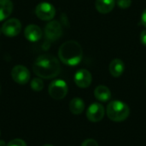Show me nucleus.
<instances>
[{
	"mask_svg": "<svg viewBox=\"0 0 146 146\" xmlns=\"http://www.w3.org/2000/svg\"><path fill=\"white\" fill-rule=\"evenodd\" d=\"M34 74L43 79H52L57 76L61 71L58 59L52 55H41L35 60L33 65Z\"/></svg>",
	"mask_w": 146,
	"mask_h": 146,
	"instance_id": "1",
	"label": "nucleus"
},
{
	"mask_svg": "<svg viewBox=\"0 0 146 146\" xmlns=\"http://www.w3.org/2000/svg\"><path fill=\"white\" fill-rule=\"evenodd\" d=\"M35 14L42 21H51L56 15V9L51 3L43 2L37 5Z\"/></svg>",
	"mask_w": 146,
	"mask_h": 146,
	"instance_id": "5",
	"label": "nucleus"
},
{
	"mask_svg": "<svg viewBox=\"0 0 146 146\" xmlns=\"http://www.w3.org/2000/svg\"><path fill=\"white\" fill-rule=\"evenodd\" d=\"M21 30V23L16 18H11L7 20L2 26V33L8 37L17 36Z\"/></svg>",
	"mask_w": 146,
	"mask_h": 146,
	"instance_id": "6",
	"label": "nucleus"
},
{
	"mask_svg": "<svg viewBox=\"0 0 146 146\" xmlns=\"http://www.w3.org/2000/svg\"><path fill=\"white\" fill-rule=\"evenodd\" d=\"M115 0H96L95 7L100 14H109L115 5Z\"/></svg>",
	"mask_w": 146,
	"mask_h": 146,
	"instance_id": "13",
	"label": "nucleus"
},
{
	"mask_svg": "<svg viewBox=\"0 0 146 146\" xmlns=\"http://www.w3.org/2000/svg\"><path fill=\"white\" fill-rule=\"evenodd\" d=\"M49 94L56 100H61L68 94V87L67 83L62 80H53L49 86Z\"/></svg>",
	"mask_w": 146,
	"mask_h": 146,
	"instance_id": "4",
	"label": "nucleus"
},
{
	"mask_svg": "<svg viewBox=\"0 0 146 146\" xmlns=\"http://www.w3.org/2000/svg\"><path fill=\"white\" fill-rule=\"evenodd\" d=\"M44 34L48 40L56 41L62 34V27L59 21H50L44 27Z\"/></svg>",
	"mask_w": 146,
	"mask_h": 146,
	"instance_id": "7",
	"label": "nucleus"
},
{
	"mask_svg": "<svg viewBox=\"0 0 146 146\" xmlns=\"http://www.w3.org/2000/svg\"><path fill=\"white\" fill-rule=\"evenodd\" d=\"M74 82L80 88H87L91 86L92 81V74L87 69H80L74 74Z\"/></svg>",
	"mask_w": 146,
	"mask_h": 146,
	"instance_id": "10",
	"label": "nucleus"
},
{
	"mask_svg": "<svg viewBox=\"0 0 146 146\" xmlns=\"http://www.w3.org/2000/svg\"><path fill=\"white\" fill-rule=\"evenodd\" d=\"M13 11L11 0H0V21L7 19Z\"/></svg>",
	"mask_w": 146,
	"mask_h": 146,
	"instance_id": "15",
	"label": "nucleus"
},
{
	"mask_svg": "<svg viewBox=\"0 0 146 146\" xmlns=\"http://www.w3.org/2000/svg\"><path fill=\"white\" fill-rule=\"evenodd\" d=\"M0 33H1V30H0Z\"/></svg>",
	"mask_w": 146,
	"mask_h": 146,
	"instance_id": "25",
	"label": "nucleus"
},
{
	"mask_svg": "<svg viewBox=\"0 0 146 146\" xmlns=\"http://www.w3.org/2000/svg\"><path fill=\"white\" fill-rule=\"evenodd\" d=\"M116 4L122 9H128L132 5V0H116Z\"/></svg>",
	"mask_w": 146,
	"mask_h": 146,
	"instance_id": "18",
	"label": "nucleus"
},
{
	"mask_svg": "<svg viewBox=\"0 0 146 146\" xmlns=\"http://www.w3.org/2000/svg\"><path fill=\"white\" fill-rule=\"evenodd\" d=\"M0 133H1V132H0Z\"/></svg>",
	"mask_w": 146,
	"mask_h": 146,
	"instance_id": "26",
	"label": "nucleus"
},
{
	"mask_svg": "<svg viewBox=\"0 0 146 146\" xmlns=\"http://www.w3.org/2000/svg\"><path fill=\"white\" fill-rule=\"evenodd\" d=\"M43 146H53V145H43Z\"/></svg>",
	"mask_w": 146,
	"mask_h": 146,
	"instance_id": "24",
	"label": "nucleus"
},
{
	"mask_svg": "<svg viewBox=\"0 0 146 146\" xmlns=\"http://www.w3.org/2000/svg\"><path fill=\"white\" fill-rule=\"evenodd\" d=\"M140 21H141V24L146 27V9L143 11L142 15H141V18H140Z\"/></svg>",
	"mask_w": 146,
	"mask_h": 146,
	"instance_id": "22",
	"label": "nucleus"
},
{
	"mask_svg": "<svg viewBox=\"0 0 146 146\" xmlns=\"http://www.w3.org/2000/svg\"><path fill=\"white\" fill-rule=\"evenodd\" d=\"M95 98L100 102H108L111 98V92L110 90L103 85L97 86L94 90Z\"/></svg>",
	"mask_w": 146,
	"mask_h": 146,
	"instance_id": "14",
	"label": "nucleus"
},
{
	"mask_svg": "<svg viewBox=\"0 0 146 146\" xmlns=\"http://www.w3.org/2000/svg\"><path fill=\"white\" fill-rule=\"evenodd\" d=\"M31 88L35 92H40L44 88V82L40 78H34L31 81Z\"/></svg>",
	"mask_w": 146,
	"mask_h": 146,
	"instance_id": "17",
	"label": "nucleus"
},
{
	"mask_svg": "<svg viewBox=\"0 0 146 146\" xmlns=\"http://www.w3.org/2000/svg\"><path fill=\"white\" fill-rule=\"evenodd\" d=\"M104 114V107L98 103H94L91 104L86 110V117L92 122H98L102 121Z\"/></svg>",
	"mask_w": 146,
	"mask_h": 146,
	"instance_id": "9",
	"label": "nucleus"
},
{
	"mask_svg": "<svg viewBox=\"0 0 146 146\" xmlns=\"http://www.w3.org/2000/svg\"><path fill=\"white\" fill-rule=\"evenodd\" d=\"M24 35L28 41L37 42L42 37V30L38 26L34 24H30L25 28Z\"/></svg>",
	"mask_w": 146,
	"mask_h": 146,
	"instance_id": "11",
	"label": "nucleus"
},
{
	"mask_svg": "<svg viewBox=\"0 0 146 146\" xmlns=\"http://www.w3.org/2000/svg\"><path fill=\"white\" fill-rule=\"evenodd\" d=\"M7 146H27V144L25 143L24 140L21 139H15L8 143Z\"/></svg>",
	"mask_w": 146,
	"mask_h": 146,
	"instance_id": "19",
	"label": "nucleus"
},
{
	"mask_svg": "<svg viewBox=\"0 0 146 146\" xmlns=\"http://www.w3.org/2000/svg\"><path fill=\"white\" fill-rule=\"evenodd\" d=\"M0 146H7L6 143L3 140H0Z\"/></svg>",
	"mask_w": 146,
	"mask_h": 146,
	"instance_id": "23",
	"label": "nucleus"
},
{
	"mask_svg": "<svg viewBox=\"0 0 146 146\" xmlns=\"http://www.w3.org/2000/svg\"><path fill=\"white\" fill-rule=\"evenodd\" d=\"M58 56L61 62L68 66L78 65L83 57L81 45L74 40L64 42L58 50Z\"/></svg>",
	"mask_w": 146,
	"mask_h": 146,
	"instance_id": "2",
	"label": "nucleus"
},
{
	"mask_svg": "<svg viewBox=\"0 0 146 146\" xmlns=\"http://www.w3.org/2000/svg\"><path fill=\"white\" fill-rule=\"evenodd\" d=\"M139 39L141 44L146 47V30H143L139 35Z\"/></svg>",
	"mask_w": 146,
	"mask_h": 146,
	"instance_id": "21",
	"label": "nucleus"
},
{
	"mask_svg": "<svg viewBox=\"0 0 146 146\" xmlns=\"http://www.w3.org/2000/svg\"><path fill=\"white\" fill-rule=\"evenodd\" d=\"M125 70V64L122 60L119 58H115L111 61L110 63V74L115 77L118 78L122 75Z\"/></svg>",
	"mask_w": 146,
	"mask_h": 146,
	"instance_id": "12",
	"label": "nucleus"
},
{
	"mask_svg": "<svg viewBox=\"0 0 146 146\" xmlns=\"http://www.w3.org/2000/svg\"><path fill=\"white\" fill-rule=\"evenodd\" d=\"M30 72L23 65H16L12 68L11 77L15 82L20 85L27 84L30 80Z\"/></svg>",
	"mask_w": 146,
	"mask_h": 146,
	"instance_id": "8",
	"label": "nucleus"
},
{
	"mask_svg": "<svg viewBox=\"0 0 146 146\" xmlns=\"http://www.w3.org/2000/svg\"><path fill=\"white\" fill-rule=\"evenodd\" d=\"M69 110L74 115H80L85 110V103L80 98H74L69 103Z\"/></svg>",
	"mask_w": 146,
	"mask_h": 146,
	"instance_id": "16",
	"label": "nucleus"
},
{
	"mask_svg": "<svg viewBox=\"0 0 146 146\" xmlns=\"http://www.w3.org/2000/svg\"><path fill=\"white\" fill-rule=\"evenodd\" d=\"M81 146H98V144L96 140L92 139H88L83 141V143L81 144Z\"/></svg>",
	"mask_w": 146,
	"mask_h": 146,
	"instance_id": "20",
	"label": "nucleus"
},
{
	"mask_svg": "<svg viewBox=\"0 0 146 146\" xmlns=\"http://www.w3.org/2000/svg\"><path fill=\"white\" fill-rule=\"evenodd\" d=\"M106 113L110 120L115 122H121L127 119L130 114V109L124 102L114 100L108 104Z\"/></svg>",
	"mask_w": 146,
	"mask_h": 146,
	"instance_id": "3",
	"label": "nucleus"
}]
</instances>
